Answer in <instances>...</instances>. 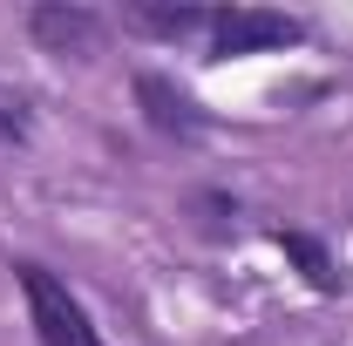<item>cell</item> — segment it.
<instances>
[{
	"instance_id": "6da1fadb",
	"label": "cell",
	"mask_w": 353,
	"mask_h": 346,
	"mask_svg": "<svg viewBox=\"0 0 353 346\" xmlns=\"http://www.w3.org/2000/svg\"><path fill=\"white\" fill-rule=\"evenodd\" d=\"M21 292H28V319H34L41 346H102V333L88 326V312H82V299H75L54 272L21 265Z\"/></svg>"
},
{
	"instance_id": "7a4b0ae2",
	"label": "cell",
	"mask_w": 353,
	"mask_h": 346,
	"mask_svg": "<svg viewBox=\"0 0 353 346\" xmlns=\"http://www.w3.org/2000/svg\"><path fill=\"white\" fill-rule=\"evenodd\" d=\"M306 34L292 14H272V7H218L211 14V54L218 61H231V54H259V48H292Z\"/></svg>"
},
{
	"instance_id": "3957f363",
	"label": "cell",
	"mask_w": 353,
	"mask_h": 346,
	"mask_svg": "<svg viewBox=\"0 0 353 346\" xmlns=\"http://www.w3.org/2000/svg\"><path fill=\"white\" fill-rule=\"evenodd\" d=\"M28 34H34L48 54H75V61H88V54L102 48V14L48 0V7H34V14H28Z\"/></svg>"
},
{
	"instance_id": "277c9868",
	"label": "cell",
	"mask_w": 353,
	"mask_h": 346,
	"mask_svg": "<svg viewBox=\"0 0 353 346\" xmlns=\"http://www.w3.org/2000/svg\"><path fill=\"white\" fill-rule=\"evenodd\" d=\"M136 95H143V109H150V123H157V130H170V136H197V130H204L197 102H190L183 88H170L163 75H143Z\"/></svg>"
},
{
	"instance_id": "5b68a950",
	"label": "cell",
	"mask_w": 353,
	"mask_h": 346,
	"mask_svg": "<svg viewBox=\"0 0 353 346\" xmlns=\"http://www.w3.org/2000/svg\"><path fill=\"white\" fill-rule=\"evenodd\" d=\"M136 28L163 34V41H190V34H211V7H136Z\"/></svg>"
},
{
	"instance_id": "8992f818",
	"label": "cell",
	"mask_w": 353,
	"mask_h": 346,
	"mask_svg": "<svg viewBox=\"0 0 353 346\" xmlns=\"http://www.w3.org/2000/svg\"><path fill=\"white\" fill-rule=\"evenodd\" d=\"M279 245H285V252H292V258L306 265V278H312V285H333V272H326V252H319V245H312V238H279Z\"/></svg>"
},
{
	"instance_id": "52a82bcc",
	"label": "cell",
	"mask_w": 353,
	"mask_h": 346,
	"mask_svg": "<svg viewBox=\"0 0 353 346\" xmlns=\"http://www.w3.org/2000/svg\"><path fill=\"white\" fill-rule=\"evenodd\" d=\"M28 130V123H21V109H7V102H0V136H21Z\"/></svg>"
}]
</instances>
